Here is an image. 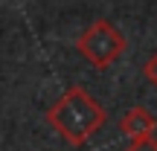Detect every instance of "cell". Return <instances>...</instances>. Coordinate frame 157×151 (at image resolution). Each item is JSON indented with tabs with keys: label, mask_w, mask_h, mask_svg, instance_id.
<instances>
[{
	"label": "cell",
	"mask_w": 157,
	"mask_h": 151,
	"mask_svg": "<svg viewBox=\"0 0 157 151\" xmlns=\"http://www.w3.org/2000/svg\"><path fill=\"white\" fill-rule=\"evenodd\" d=\"M44 119L50 122L52 131H58L67 145H84L90 142L108 122V111L82 87V84H73V87L64 90V96L44 113Z\"/></svg>",
	"instance_id": "1"
},
{
	"label": "cell",
	"mask_w": 157,
	"mask_h": 151,
	"mask_svg": "<svg viewBox=\"0 0 157 151\" xmlns=\"http://www.w3.org/2000/svg\"><path fill=\"white\" fill-rule=\"evenodd\" d=\"M128 50L125 35L117 29V23H111L108 17L93 21L82 35L76 38V52L87 64H93L96 70H108L111 64H117Z\"/></svg>",
	"instance_id": "2"
},
{
	"label": "cell",
	"mask_w": 157,
	"mask_h": 151,
	"mask_svg": "<svg viewBox=\"0 0 157 151\" xmlns=\"http://www.w3.org/2000/svg\"><path fill=\"white\" fill-rule=\"evenodd\" d=\"M119 131H122L125 137H131V140H140V137H154L157 131V116L148 108L143 105H134L125 111V116L119 119Z\"/></svg>",
	"instance_id": "3"
},
{
	"label": "cell",
	"mask_w": 157,
	"mask_h": 151,
	"mask_svg": "<svg viewBox=\"0 0 157 151\" xmlns=\"http://www.w3.org/2000/svg\"><path fill=\"white\" fill-rule=\"evenodd\" d=\"M122 151H157V140L154 137H140V140H131V145H125Z\"/></svg>",
	"instance_id": "4"
},
{
	"label": "cell",
	"mask_w": 157,
	"mask_h": 151,
	"mask_svg": "<svg viewBox=\"0 0 157 151\" xmlns=\"http://www.w3.org/2000/svg\"><path fill=\"white\" fill-rule=\"evenodd\" d=\"M143 76H146L148 84L157 90V52H151V55H148V61L143 64Z\"/></svg>",
	"instance_id": "5"
}]
</instances>
